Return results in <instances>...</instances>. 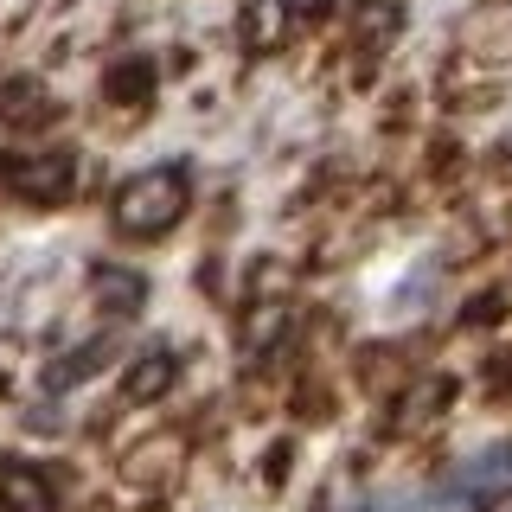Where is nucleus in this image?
<instances>
[{
    "mask_svg": "<svg viewBox=\"0 0 512 512\" xmlns=\"http://www.w3.org/2000/svg\"><path fill=\"white\" fill-rule=\"evenodd\" d=\"M173 378H180L173 346H141L135 359H128V372H122V397L128 404H154V397L173 391Z\"/></svg>",
    "mask_w": 512,
    "mask_h": 512,
    "instance_id": "4",
    "label": "nucleus"
},
{
    "mask_svg": "<svg viewBox=\"0 0 512 512\" xmlns=\"http://www.w3.org/2000/svg\"><path fill=\"white\" fill-rule=\"evenodd\" d=\"M397 26H404V13H397L391 0H359V20H352V52H365V71H372L378 45L391 39Z\"/></svg>",
    "mask_w": 512,
    "mask_h": 512,
    "instance_id": "8",
    "label": "nucleus"
},
{
    "mask_svg": "<svg viewBox=\"0 0 512 512\" xmlns=\"http://www.w3.org/2000/svg\"><path fill=\"white\" fill-rule=\"evenodd\" d=\"M0 512H58L52 480L26 461H0Z\"/></svg>",
    "mask_w": 512,
    "mask_h": 512,
    "instance_id": "5",
    "label": "nucleus"
},
{
    "mask_svg": "<svg viewBox=\"0 0 512 512\" xmlns=\"http://www.w3.org/2000/svg\"><path fill=\"white\" fill-rule=\"evenodd\" d=\"M288 301H256V308L244 314V327H237V346H244V359H269V352L282 346V333H288Z\"/></svg>",
    "mask_w": 512,
    "mask_h": 512,
    "instance_id": "7",
    "label": "nucleus"
},
{
    "mask_svg": "<svg viewBox=\"0 0 512 512\" xmlns=\"http://www.w3.org/2000/svg\"><path fill=\"white\" fill-rule=\"evenodd\" d=\"M109 96H116V103H148L154 96V58H122L116 71H109Z\"/></svg>",
    "mask_w": 512,
    "mask_h": 512,
    "instance_id": "11",
    "label": "nucleus"
},
{
    "mask_svg": "<svg viewBox=\"0 0 512 512\" xmlns=\"http://www.w3.org/2000/svg\"><path fill=\"white\" fill-rule=\"evenodd\" d=\"M103 359H109V340H84L77 352H64V365H52V372H45V384H52V391H71V384H84Z\"/></svg>",
    "mask_w": 512,
    "mask_h": 512,
    "instance_id": "10",
    "label": "nucleus"
},
{
    "mask_svg": "<svg viewBox=\"0 0 512 512\" xmlns=\"http://www.w3.org/2000/svg\"><path fill=\"white\" fill-rule=\"evenodd\" d=\"M96 301H103L116 320H135L141 301H148V282L128 276V269H96Z\"/></svg>",
    "mask_w": 512,
    "mask_h": 512,
    "instance_id": "9",
    "label": "nucleus"
},
{
    "mask_svg": "<svg viewBox=\"0 0 512 512\" xmlns=\"http://www.w3.org/2000/svg\"><path fill=\"white\" fill-rule=\"evenodd\" d=\"M288 32H295V7H288V0H244V13H237V39H244V52H256V58L282 52Z\"/></svg>",
    "mask_w": 512,
    "mask_h": 512,
    "instance_id": "3",
    "label": "nucleus"
},
{
    "mask_svg": "<svg viewBox=\"0 0 512 512\" xmlns=\"http://www.w3.org/2000/svg\"><path fill=\"white\" fill-rule=\"evenodd\" d=\"M186 205H192L186 167H148V173H135V180L116 186L109 224H116L122 237H167L173 224L186 218Z\"/></svg>",
    "mask_w": 512,
    "mask_h": 512,
    "instance_id": "1",
    "label": "nucleus"
},
{
    "mask_svg": "<svg viewBox=\"0 0 512 512\" xmlns=\"http://www.w3.org/2000/svg\"><path fill=\"white\" fill-rule=\"evenodd\" d=\"M52 116H58V103H52V90H45L39 77H7V84H0V122L39 128V122H52Z\"/></svg>",
    "mask_w": 512,
    "mask_h": 512,
    "instance_id": "6",
    "label": "nucleus"
},
{
    "mask_svg": "<svg viewBox=\"0 0 512 512\" xmlns=\"http://www.w3.org/2000/svg\"><path fill=\"white\" fill-rule=\"evenodd\" d=\"M0 186L20 192L26 205H64L77 186V154L71 148H39V154H0Z\"/></svg>",
    "mask_w": 512,
    "mask_h": 512,
    "instance_id": "2",
    "label": "nucleus"
}]
</instances>
